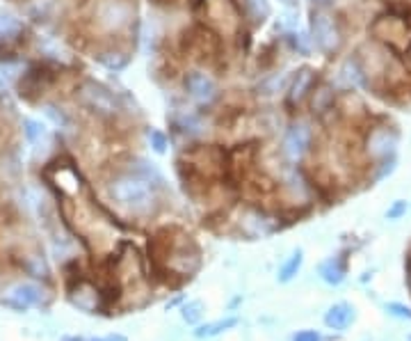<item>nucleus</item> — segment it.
Returning a JSON list of instances; mask_svg holds the SVG:
<instances>
[{"instance_id":"6e6552de","label":"nucleus","mask_w":411,"mask_h":341,"mask_svg":"<svg viewBox=\"0 0 411 341\" xmlns=\"http://www.w3.org/2000/svg\"><path fill=\"white\" fill-rule=\"evenodd\" d=\"M309 142H311V131L306 124H297L292 126L286 135V154L290 158H299L302 154L309 149Z\"/></svg>"},{"instance_id":"dca6fc26","label":"nucleus","mask_w":411,"mask_h":341,"mask_svg":"<svg viewBox=\"0 0 411 341\" xmlns=\"http://www.w3.org/2000/svg\"><path fill=\"white\" fill-rule=\"evenodd\" d=\"M331 105H334V92H331L329 87H320V90L313 94V110L325 112Z\"/></svg>"},{"instance_id":"2eb2a0df","label":"nucleus","mask_w":411,"mask_h":341,"mask_svg":"<svg viewBox=\"0 0 411 341\" xmlns=\"http://www.w3.org/2000/svg\"><path fill=\"white\" fill-rule=\"evenodd\" d=\"M233 325H238V318L236 316H231V318H224V320H215V323L210 325H203L201 330H197V337L203 339V337H215V335H220L222 330H229Z\"/></svg>"},{"instance_id":"f8f14e48","label":"nucleus","mask_w":411,"mask_h":341,"mask_svg":"<svg viewBox=\"0 0 411 341\" xmlns=\"http://www.w3.org/2000/svg\"><path fill=\"white\" fill-rule=\"evenodd\" d=\"M23 135L25 140L32 144V147H42L44 142H48V129L44 122L32 120V117H25L23 120Z\"/></svg>"},{"instance_id":"9d476101","label":"nucleus","mask_w":411,"mask_h":341,"mask_svg":"<svg viewBox=\"0 0 411 341\" xmlns=\"http://www.w3.org/2000/svg\"><path fill=\"white\" fill-rule=\"evenodd\" d=\"M352 320H355V309H352L350 305H345V303L334 305L325 314V323L331 330H345Z\"/></svg>"},{"instance_id":"423d86ee","label":"nucleus","mask_w":411,"mask_h":341,"mask_svg":"<svg viewBox=\"0 0 411 341\" xmlns=\"http://www.w3.org/2000/svg\"><path fill=\"white\" fill-rule=\"evenodd\" d=\"M44 300V291L35 287V284H18L9 291V296L3 300L5 305L14 307V309H28V307H35Z\"/></svg>"},{"instance_id":"f3484780","label":"nucleus","mask_w":411,"mask_h":341,"mask_svg":"<svg viewBox=\"0 0 411 341\" xmlns=\"http://www.w3.org/2000/svg\"><path fill=\"white\" fill-rule=\"evenodd\" d=\"M44 115L57 126V129H68V117H66V112L62 108H57V105H53V103H46L44 105Z\"/></svg>"},{"instance_id":"4468645a","label":"nucleus","mask_w":411,"mask_h":341,"mask_svg":"<svg viewBox=\"0 0 411 341\" xmlns=\"http://www.w3.org/2000/svg\"><path fill=\"white\" fill-rule=\"evenodd\" d=\"M320 275H322V279L327 282V284H340L342 277H345V270H342V266L338 264V261L331 259V261H325V264H322Z\"/></svg>"},{"instance_id":"0eeeda50","label":"nucleus","mask_w":411,"mask_h":341,"mask_svg":"<svg viewBox=\"0 0 411 341\" xmlns=\"http://www.w3.org/2000/svg\"><path fill=\"white\" fill-rule=\"evenodd\" d=\"M129 16H131V7L124 5L121 0H107V3H103L99 9V21L105 28H110V30L121 28L126 21H129Z\"/></svg>"},{"instance_id":"bb28decb","label":"nucleus","mask_w":411,"mask_h":341,"mask_svg":"<svg viewBox=\"0 0 411 341\" xmlns=\"http://www.w3.org/2000/svg\"><path fill=\"white\" fill-rule=\"evenodd\" d=\"M9 92V76L0 69V96H5Z\"/></svg>"},{"instance_id":"39448f33","label":"nucleus","mask_w":411,"mask_h":341,"mask_svg":"<svg viewBox=\"0 0 411 341\" xmlns=\"http://www.w3.org/2000/svg\"><path fill=\"white\" fill-rule=\"evenodd\" d=\"M185 87H188L192 99L199 101V103H210L215 99V94H218V85H215V81L201 71L188 74V78H185Z\"/></svg>"},{"instance_id":"6ab92c4d","label":"nucleus","mask_w":411,"mask_h":341,"mask_svg":"<svg viewBox=\"0 0 411 341\" xmlns=\"http://www.w3.org/2000/svg\"><path fill=\"white\" fill-rule=\"evenodd\" d=\"M299 266H302V252L297 250L295 255L290 257V261H288V264L281 268V272H279V279H281V282H290L292 277L297 275Z\"/></svg>"},{"instance_id":"aec40b11","label":"nucleus","mask_w":411,"mask_h":341,"mask_svg":"<svg viewBox=\"0 0 411 341\" xmlns=\"http://www.w3.org/2000/svg\"><path fill=\"white\" fill-rule=\"evenodd\" d=\"M183 318L188 320V323H197V320L201 318V303L199 300H194V303L183 307Z\"/></svg>"},{"instance_id":"c85d7f7f","label":"nucleus","mask_w":411,"mask_h":341,"mask_svg":"<svg viewBox=\"0 0 411 341\" xmlns=\"http://www.w3.org/2000/svg\"><path fill=\"white\" fill-rule=\"evenodd\" d=\"M409 287H411V261H409Z\"/></svg>"},{"instance_id":"20e7f679","label":"nucleus","mask_w":411,"mask_h":341,"mask_svg":"<svg viewBox=\"0 0 411 341\" xmlns=\"http://www.w3.org/2000/svg\"><path fill=\"white\" fill-rule=\"evenodd\" d=\"M400 135L395 129H388V126H379V129H373L366 138V151L370 158L375 161H386L393 158L395 149H398Z\"/></svg>"},{"instance_id":"f03ea898","label":"nucleus","mask_w":411,"mask_h":341,"mask_svg":"<svg viewBox=\"0 0 411 341\" xmlns=\"http://www.w3.org/2000/svg\"><path fill=\"white\" fill-rule=\"evenodd\" d=\"M78 101H81L85 108H90L99 115H114L117 112V99L114 94L107 90L105 85L96 81H85L78 87Z\"/></svg>"},{"instance_id":"f257e3e1","label":"nucleus","mask_w":411,"mask_h":341,"mask_svg":"<svg viewBox=\"0 0 411 341\" xmlns=\"http://www.w3.org/2000/svg\"><path fill=\"white\" fill-rule=\"evenodd\" d=\"M110 197L119 204V207L129 209L133 213H146L153 204V195L146 186V181L129 174V177H119L110 183Z\"/></svg>"},{"instance_id":"a211bd4d","label":"nucleus","mask_w":411,"mask_h":341,"mask_svg":"<svg viewBox=\"0 0 411 341\" xmlns=\"http://www.w3.org/2000/svg\"><path fill=\"white\" fill-rule=\"evenodd\" d=\"M99 62L105 64L107 69L119 71V69H124V67H126V57L119 51H105V53L99 55Z\"/></svg>"},{"instance_id":"ddd939ff","label":"nucleus","mask_w":411,"mask_h":341,"mask_svg":"<svg viewBox=\"0 0 411 341\" xmlns=\"http://www.w3.org/2000/svg\"><path fill=\"white\" fill-rule=\"evenodd\" d=\"M311 85H313V71H311V69H302V71H297L295 81H292V85H290L288 101H290V103H299V101L306 96V92L311 90Z\"/></svg>"},{"instance_id":"1a4fd4ad","label":"nucleus","mask_w":411,"mask_h":341,"mask_svg":"<svg viewBox=\"0 0 411 341\" xmlns=\"http://www.w3.org/2000/svg\"><path fill=\"white\" fill-rule=\"evenodd\" d=\"M23 35V23L12 14H0V46H9L18 42Z\"/></svg>"},{"instance_id":"4be33fe9","label":"nucleus","mask_w":411,"mask_h":341,"mask_svg":"<svg viewBox=\"0 0 411 341\" xmlns=\"http://www.w3.org/2000/svg\"><path fill=\"white\" fill-rule=\"evenodd\" d=\"M405 213H407V202L398 200V202H393V207L386 211V220H398V218H403Z\"/></svg>"},{"instance_id":"393cba45","label":"nucleus","mask_w":411,"mask_h":341,"mask_svg":"<svg viewBox=\"0 0 411 341\" xmlns=\"http://www.w3.org/2000/svg\"><path fill=\"white\" fill-rule=\"evenodd\" d=\"M151 142H153V149L155 151H165V147H167V140H165V135L158 133V131H151Z\"/></svg>"},{"instance_id":"c756f323","label":"nucleus","mask_w":411,"mask_h":341,"mask_svg":"<svg viewBox=\"0 0 411 341\" xmlns=\"http://www.w3.org/2000/svg\"><path fill=\"white\" fill-rule=\"evenodd\" d=\"M64 341H83V339H76V337H71V339H64Z\"/></svg>"},{"instance_id":"5701e85b","label":"nucleus","mask_w":411,"mask_h":341,"mask_svg":"<svg viewBox=\"0 0 411 341\" xmlns=\"http://www.w3.org/2000/svg\"><path fill=\"white\" fill-rule=\"evenodd\" d=\"M386 311H391V314L398 316V318H409L411 320V309L405 307V305H400V303H388Z\"/></svg>"},{"instance_id":"b1692460","label":"nucleus","mask_w":411,"mask_h":341,"mask_svg":"<svg viewBox=\"0 0 411 341\" xmlns=\"http://www.w3.org/2000/svg\"><path fill=\"white\" fill-rule=\"evenodd\" d=\"M25 268L30 270V275H35V277H42V275H46V264L42 261V257H35V264L25 266Z\"/></svg>"},{"instance_id":"2f4dec72","label":"nucleus","mask_w":411,"mask_h":341,"mask_svg":"<svg viewBox=\"0 0 411 341\" xmlns=\"http://www.w3.org/2000/svg\"><path fill=\"white\" fill-rule=\"evenodd\" d=\"M409 341H411V339H409Z\"/></svg>"},{"instance_id":"9b49d317","label":"nucleus","mask_w":411,"mask_h":341,"mask_svg":"<svg viewBox=\"0 0 411 341\" xmlns=\"http://www.w3.org/2000/svg\"><path fill=\"white\" fill-rule=\"evenodd\" d=\"M340 81L345 83L347 87H359L364 85V69H361V64L357 57H345L340 64Z\"/></svg>"},{"instance_id":"7c9ffc66","label":"nucleus","mask_w":411,"mask_h":341,"mask_svg":"<svg viewBox=\"0 0 411 341\" xmlns=\"http://www.w3.org/2000/svg\"><path fill=\"white\" fill-rule=\"evenodd\" d=\"M90 341H107V339H90Z\"/></svg>"},{"instance_id":"7ed1b4c3","label":"nucleus","mask_w":411,"mask_h":341,"mask_svg":"<svg viewBox=\"0 0 411 341\" xmlns=\"http://www.w3.org/2000/svg\"><path fill=\"white\" fill-rule=\"evenodd\" d=\"M311 33H313V42L318 44L320 51L325 53H336L340 48V28L338 23L331 18L327 12H322L318 9L316 14H313V21H311Z\"/></svg>"},{"instance_id":"412c9836","label":"nucleus","mask_w":411,"mask_h":341,"mask_svg":"<svg viewBox=\"0 0 411 341\" xmlns=\"http://www.w3.org/2000/svg\"><path fill=\"white\" fill-rule=\"evenodd\" d=\"M247 7L251 9V14L256 18H263L270 14V3L268 0H247Z\"/></svg>"},{"instance_id":"a878e982","label":"nucleus","mask_w":411,"mask_h":341,"mask_svg":"<svg viewBox=\"0 0 411 341\" xmlns=\"http://www.w3.org/2000/svg\"><path fill=\"white\" fill-rule=\"evenodd\" d=\"M322 337L316 333V330H302V333H297L295 337H292V341H320Z\"/></svg>"},{"instance_id":"cd10ccee","label":"nucleus","mask_w":411,"mask_h":341,"mask_svg":"<svg viewBox=\"0 0 411 341\" xmlns=\"http://www.w3.org/2000/svg\"><path fill=\"white\" fill-rule=\"evenodd\" d=\"M320 9H325V7H329V5H334V0H313Z\"/></svg>"}]
</instances>
